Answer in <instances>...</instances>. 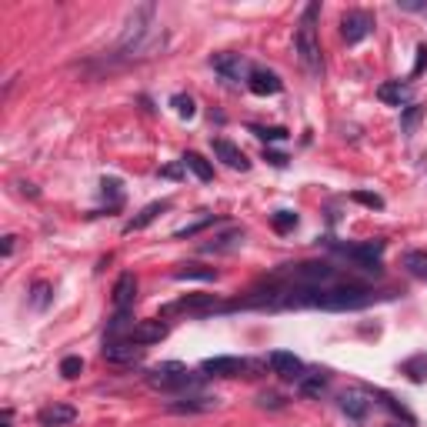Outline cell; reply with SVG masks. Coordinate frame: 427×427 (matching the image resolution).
Masks as SVG:
<instances>
[{"label":"cell","mask_w":427,"mask_h":427,"mask_svg":"<svg viewBox=\"0 0 427 427\" xmlns=\"http://www.w3.org/2000/svg\"><path fill=\"white\" fill-rule=\"evenodd\" d=\"M201 371L207 377H237L247 371V361H241V357H207Z\"/></svg>","instance_id":"cell-9"},{"label":"cell","mask_w":427,"mask_h":427,"mask_svg":"<svg viewBox=\"0 0 427 427\" xmlns=\"http://www.w3.org/2000/svg\"><path fill=\"white\" fill-rule=\"evenodd\" d=\"M424 67H427V44H421V47H417V60H414V71H411V74L421 77V74H424Z\"/></svg>","instance_id":"cell-31"},{"label":"cell","mask_w":427,"mask_h":427,"mask_svg":"<svg viewBox=\"0 0 427 427\" xmlns=\"http://www.w3.org/2000/svg\"><path fill=\"white\" fill-rule=\"evenodd\" d=\"M341 411L354 417V421H364V414H367V401L357 394V391H344L341 394Z\"/></svg>","instance_id":"cell-21"},{"label":"cell","mask_w":427,"mask_h":427,"mask_svg":"<svg viewBox=\"0 0 427 427\" xmlns=\"http://www.w3.org/2000/svg\"><path fill=\"white\" fill-rule=\"evenodd\" d=\"M391 427H401V424H391Z\"/></svg>","instance_id":"cell-37"},{"label":"cell","mask_w":427,"mask_h":427,"mask_svg":"<svg viewBox=\"0 0 427 427\" xmlns=\"http://www.w3.org/2000/svg\"><path fill=\"white\" fill-rule=\"evenodd\" d=\"M247 87H251V94H257V97H274V94L284 90L280 77L271 74V71H257V67H254L251 77H247Z\"/></svg>","instance_id":"cell-11"},{"label":"cell","mask_w":427,"mask_h":427,"mask_svg":"<svg viewBox=\"0 0 427 427\" xmlns=\"http://www.w3.org/2000/svg\"><path fill=\"white\" fill-rule=\"evenodd\" d=\"M180 164H184L191 174L197 177V180H204V184H207V180H214V167H210V164H207V160H204L197 151H187L184 157H180Z\"/></svg>","instance_id":"cell-19"},{"label":"cell","mask_w":427,"mask_h":427,"mask_svg":"<svg viewBox=\"0 0 427 427\" xmlns=\"http://www.w3.org/2000/svg\"><path fill=\"white\" fill-rule=\"evenodd\" d=\"M210 147H214V154L224 160L230 171H251V160L244 157V151L241 147H234L230 141H224V137H217V141H210Z\"/></svg>","instance_id":"cell-12"},{"label":"cell","mask_w":427,"mask_h":427,"mask_svg":"<svg viewBox=\"0 0 427 427\" xmlns=\"http://www.w3.org/2000/svg\"><path fill=\"white\" fill-rule=\"evenodd\" d=\"M417 117H421V107H407V114L401 117V127L404 130H411V127L417 124Z\"/></svg>","instance_id":"cell-32"},{"label":"cell","mask_w":427,"mask_h":427,"mask_svg":"<svg viewBox=\"0 0 427 427\" xmlns=\"http://www.w3.org/2000/svg\"><path fill=\"white\" fill-rule=\"evenodd\" d=\"M327 247L341 257H351L354 264L367 274H380V254H384V241H367V244H341V241H327Z\"/></svg>","instance_id":"cell-3"},{"label":"cell","mask_w":427,"mask_h":427,"mask_svg":"<svg viewBox=\"0 0 427 427\" xmlns=\"http://www.w3.org/2000/svg\"><path fill=\"white\" fill-rule=\"evenodd\" d=\"M214 407H217V398H204V394L167 404V411H174V414H201V411H214Z\"/></svg>","instance_id":"cell-18"},{"label":"cell","mask_w":427,"mask_h":427,"mask_svg":"<svg viewBox=\"0 0 427 427\" xmlns=\"http://www.w3.org/2000/svg\"><path fill=\"white\" fill-rule=\"evenodd\" d=\"M267 364H271V371H274L277 377H284V380H301L307 371H304V361L301 357H294L291 351H271V357H267Z\"/></svg>","instance_id":"cell-6"},{"label":"cell","mask_w":427,"mask_h":427,"mask_svg":"<svg viewBox=\"0 0 427 427\" xmlns=\"http://www.w3.org/2000/svg\"><path fill=\"white\" fill-rule=\"evenodd\" d=\"M271 224H274L277 234H287V230L297 227V214H294V210H277L274 217H271Z\"/></svg>","instance_id":"cell-26"},{"label":"cell","mask_w":427,"mask_h":427,"mask_svg":"<svg viewBox=\"0 0 427 427\" xmlns=\"http://www.w3.org/2000/svg\"><path fill=\"white\" fill-rule=\"evenodd\" d=\"M164 210H171V201H154V204H147L137 217H130L124 224V234H134V230H144L147 224H154L157 221V214H164Z\"/></svg>","instance_id":"cell-15"},{"label":"cell","mask_w":427,"mask_h":427,"mask_svg":"<svg viewBox=\"0 0 427 427\" xmlns=\"http://www.w3.org/2000/svg\"><path fill=\"white\" fill-rule=\"evenodd\" d=\"M377 97L384 103H391V107H401V103H411V87L401 84V80H387V84L377 87Z\"/></svg>","instance_id":"cell-17"},{"label":"cell","mask_w":427,"mask_h":427,"mask_svg":"<svg viewBox=\"0 0 427 427\" xmlns=\"http://www.w3.org/2000/svg\"><path fill=\"white\" fill-rule=\"evenodd\" d=\"M264 160H267V164H274V167H287V157H284V154L264 151Z\"/></svg>","instance_id":"cell-33"},{"label":"cell","mask_w":427,"mask_h":427,"mask_svg":"<svg viewBox=\"0 0 427 427\" xmlns=\"http://www.w3.org/2000/svg\"><path fill=\"white\" fill-rule=\"evenodd\" d=\"M351 201L364 204V207H371V210H380V207H384V197H377V194H367V191H354Z\"/></svg>","instance_id":"cell-29"},{"label":"cell","mask_w":427,"mask_h":427,"mask_svg":"<svg viewBox=\"0 0 427 427\" xmlns=\"http://www.w3.org/2000/svg\"><path fill=\"white\" fill-rule=\"evenodd\" d=\"M134 297H137V277L121 274L117 284H114V307H117V310H127V307L134 304Z\"/></svg>","instance_id":"cell-16"},{"label":"cell","mask_w":427,"mask_h":427,"mask_svg":"<svg viewBox=\"0 0 427 427\" xmlns=\"http://www.w3.org/2000/svg\"><path fill=\"white\" fill-rule=\"evenodd\" d=\"M14 241H17V237H10V234L3 237V257H10V254H14Z\"/></svg>","instance_id":"cell-36"},{"label":"cell","mask_w":427,"mask_h":427,"mask_svg":"<svg viewBox=\"0 0 427 427\" xmlns=\"http://www.w3.org/2000/svg\"><path fill=\"white\" fill-rule=\"evenodd\" d=\"M47 294H51V287L47 284H34V307H47Z\"/></svg>","instance_id":"cell-30"},{"label":"cell","mask_w":427,"mask_h":427,"mask_svg":"<svg viewBox=\"0 0 427 427\" xmlns=\"http://www.w3.org/2000/svg\"><path fill=\"white\" fill-rule=\"evenodd\" d=\"M171 107L177 110V117H184V121H191V117L197 114V103H194V97H187V94H174V97H171Z\"/></svg>","instance_id":"cell-24"},{"label":"cell","mask_w":427,"mask_h":427,"mask_svg":"<svg viewBox=\"0 0 427 427\" xmlns=\"http://www.w3.org/2000/svg\"><path fill=\"white\" fill-rule=\"evenodd\" d=\"M174 277L177 280H217V271L214 267H201V264H184Z\"/></svg>","instance_id":"cell-23"},{"label":"cell","mask_w":427,"mask_h":427,"mask_svg":"<svg viewBox=\"0 0 427 427\" xmlns=\"http://www.w3.org/2000/svg\"><path fill=\"white\" fill-rule=\"evenodd\" d=\"M210 67L224 77V80H244V77H251L247 64L241 60V53H214V57H210Z\"/></svg>","instance_id":"cell-8"},{"label":"cell","mask_w":427,"mask_h":427,"mask_svg":"<svg viewBox=\"0 0 427 427\" xmlns=\"http://www.w3.org/2000/svg\"><path fill=\"white\" fill-rule=\"evenodd\" d=\"M184 171H187V167H184V164H171V167H164V171H160V177H184Z\"/></svg>","instance_id":"cell-35"},{"label":"cell","mask_w":427,"mask_h":427,"mask_svg":"<svg viewBox=\"0 0 427 427\" xmlns=\"http://www.w3.org/2000/svg\"><path fill=\"white\" fill-rule=\"evenodd\" d=\"M251 134L257 141H267V144H274V141H287V130L284 127H260V124H251Z\"/></svg>","instance_id":"cell-25"},{"label":"cell","mask_w":427,"mask_h":427,"mask_svg":"<svg viewBox=\"0 0 427 427\" xmlns=\"http://www.w3.org/2000/svg\"><path fill=\"white\" fill-rule=\"evenodd\" d=\"M77 421V411L71 404H47V407H40V414H37V424L40 427H67Z\"/></svg>","instance_id":"cell-10"},{"label":"cell","mask_w":427,"mask_h":427,"mask_svg":"<svg viewBox=\"0 0 427 427\" xmlns=\"http://www.w3.org/2000/svg\"><path fill=\"white\" fill-rule=\"evenodd\" d=\"M404 267H407V274L411 277L427 280V254L424 251H407L404 254Z\"/></svg>","instance_id":"cell-22"},{"label":"cell","mask_w":427,"mask_h":427,"mask_svg":"<svg viewBox=\"0 0 427 427\" xmlns=\"http://www.w3.org/2000/svg\"><path fill=\"white\" fill-rule=\"evenodd\" d=\"M297 387H301L304 398H321L327 391V374H321V371H307V374L297 380Z\"/></svg>","instance_id":"cell-20"},{"label":"cell","mask_w":427,"mask_h":427,"mask_svg":"<svg viewBox=\"0 0 427 427\" xmlns=\"http://www.w3.org/2000/svg\"><path fill=\"white\" fill-rule=\"evenodd\" d=\"M241 244H244V230H241V227H230L224 234H217L214 241L201 244V251L204 254H230V251H237Z\"/></svg>","instance_id":"cell-13"},{"label":"cell","mask_w":427,"mask_h":427,"mask_svg":"<svg viewBox=\"0 0 427 427\" xmlns=\"http://www.w3.org/2000/svg\"><path fill=\"white\" fill-rule=\"evenodd\" d=\"M317 14H321V3H310V7L304 10L297 34H294V51H297V60L304 64V71H307V74H314V77H321V71H324V60H321V44H317V30H314Z\"/></svg>","instance_id":"cell-1"},{"label":"cell","mask_w":427,"mask_h":427,"mask_svg":"<svg viewBox=\"0 0 427 427\" xmlns=\"http://www.w3.org/2000/svg\"><path fill=\"white\" fill-rule=\"evenodd\" d=\"M214 310H224V304L214 294H187L164 307V314H214Z\"/></svg>","instance_id":"cell-4"},{"label":"cell","mask_w":427,"mask_h":427,"mask_svg":"<svg viewBox=\"0 0 427 427\" xmlns=\"http://www.w3.org/2000/svg\"><path fill=\"white\" fill-rule=\"evenodd\" d=\"M398 7H401V10H427L424 0H398Z\"/></svg>","instance_id":"cell-34"},{"label":"cell","mask_w":427,"mask_h":427,"mask_svg":"<svg viewBox=\"0 0 427 427\" xmlns=\"http://www.w3.org/2000/svg\"><path fill=\"white\" fill-rule=\"evenodd\" d=\"M164 337H167V324L157 317V321H141V324H134L130 330H127L124 341L147 347V344H157V341H164Z\"/></svg>","instance_id":"cell-7"},{"label":"cell","mask_w":427,"mask_h":427,"mask_svg":"<svg viewBox=\"0 0 427 427\" xmlns=\"http://www.w3.org/2000/svg\"><path fill=\"white\" fill-rule=\"evenodd\" d=\"M80 371H84V361H80V357H64V361H60V374L67 377V380H74Z\"/></svg>","instance_id":"cell-28"},{"label":"cell","mask_w":427,"mask_h":427,"mask_svg":"<svg viewBox=\"0 0 427 427\" xmlns=\"http://www.w3.org/2000/svg\"><path fill=\"white\" fill-rule=\"evenodd\" d=\"M371 30H374V17L367 10H347L341 17V34H344L347 44H361Z\"/></svg>","instance_id":"cell-5"},{"label":"cell","mask_w":427,"mask_h":427,"mask_svg":"<svg viewBox=\"0 0 427 427\" xmlns=\"http://www.w3.org/2000/svg\"><path fill=\"white\" fill-rule=\"evenodd\" d=\"M147 384L157 387V391H197L204 384L201 374H191L184 364H177V361H164V364H157L147 371Z\"/></svg>","instance_id":"cell-2"},{"label":"cell","mask_w":427,"mask_h":427,"mask_svg":"<svg viewBox=\"0 0 427 427\" xmlns=\"http://www.w3.org/2000/svg\"><path fill=\"white\" fill-rule=\"evenodd\" d=\"M214 221H217V217H204V221H197V224L180 227V230H174V237H177V241H184V237H197V234H201L204 227H210Z\"/></svg>","instance_id":"cell-27"},{"label":"cell","mask_w":427,"mask_h":427,"mask_svg":"<svg viewBox=\"0 0 427 427\" xmlns=\"http://www.w3.org/2000/svg\"><path fill=\"white\" fill-rule=\"evenodd\" d=\"M141 354H144V347L130 344V341H107V347H103V357L114 364H134V361H141Z\"/></svg>","instance_id":"cell-14"}]
</instances>
